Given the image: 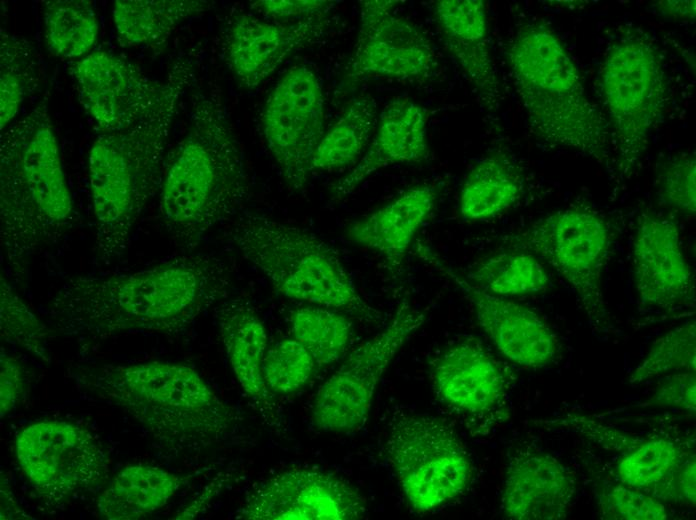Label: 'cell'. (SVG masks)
Instances as JSON below:
<instances>
[{"mask_svg": "<svg viewBox=\"0 0 696 520\" xmlns=\"http://www.w3.org/2000/svg\"><path fill=\"white\" fill-rule=\"evenodd\" d=\"M215 318L228 361L244 394L264 424L277 433L286 425L281 407L263 380L267 331L253 306L244 299L222 300Z\"/></svg>", "mask_w": 696, "mask_h": 520, "instance_id": "cell-22", "label": "cell"}, {"mask_svg": "<svg viewBox=\"0 0 696 520\" xmlns=\"http://www.w3.org/2000/svg\"><path fill=\"white\" fill-rule=\"evenodd\" d=\"M613 233L598 212L569 207L552 212L512 235L508 245L541 258L573 290L590 326L604 333L610 316L603 295V271L609 259Z\"/></svg>", "mask_w": 696, "mask_h": 520, "instance_id": "cell-9", "label": "cell"}, {"mask_svg": "<svg viewBox=\"0 0 696 520\" xmlns=\"http://www.w3.org/2000/svg\"><path fill=\"white\" fill-rule=\"evenodd\" d=\"M15 454L33 489L57 506L89 491L109 474V458L88 430L61 420L24 427L16 436Z\"/></svg>", "mask_w": 696, "mask_h": 520, "instance_id": "cell-12", "label": "cell"}, {"mask_svg": "<svg viewBox=\"0 0 696 520\" xmlns=\"http://www.w3.org/2000/svg\"><path fill=\"white\" fill-rule=\"evenodd\" d=\"M661 200L688 215L696 211V160L692 153H681L662 168L658 180Z\"/></svg>", "mask_w": 696, "mask_h": 520, "instance_id": "cell-39", "label": "cell"}, {"mask_svg": "<svg viewBox=\"0 0 696 520\" xmlns=\"http://www.w3.org/2000/svg\"><path fill=\"white\" fill-rule=\"evenodd\" d=\"M599 78L617 165L628 175L643 157L666 107L668 82L660 50L644 32L627 29L608 45Z\"/></svg>", "mask_w": 696, "mask_h": 520, "instance_id": "cell-8", "label": "cell"}, {"mask_svg": "<svg viewBox=\"0 0 696 520\" xmlns=\"http://www.w3.org/2000/svg\"><path fill=\"white\" fill-rule=\"evenodd\" d=\"M160 190L166 231L187 249L250 198L241 147L218 89L193 95L187 133L170 157Z\"/></svg>", "mask_w": 696, "mask_h": 520, "instance_id": "cell-4", "label": "cell"}, {"mask_svg": "<svg viewBox=\"0 0 696 520\" xmlns=\"http://www.w3.org/2000/svg\"><path fill=\"white\" fill-rule=\"evenodd\" d=\"M433 17L445 47L482 101L497 105L501 87L490 52L484 1L438 0Z\"/></svg>", "mask_w": 696, "mask_h": 520, "instance_id": "cell-24", "label": "cell"}, {"mask_svg": "<svg viewBox=\"0 0 696 520\" xmlns=\"http://www.w3.org/2000/svg\"><path fill=\"white\" fill-rule=\"evenodd\" d=\"M54 330L43 323L23 302L8 280L0 278L1 339L42 362L50 363L49 342Z\"/></svg>", "mask_w": 696, "mask_h": 520, "instance_id": "cell-36", "label": "cell"}, {"mask_svg": "<svg viewBox=\"0 0 696 520\" xmlns=\"http://www.w3.org/2000/svg\"><path fill=\"white\" fill-rule=\"evenodd\" d=\"M335 3L323 0H262L252 2L251 6L265 16L278 20L292 17L306 18L331 12Z\"/></svg>", "mask_w": 696, "mask_h": 520, "instance_id": "cell-43", "label": "cell"}, {"mask_svg": "<svg viewBox=\"0 0 696 520\" xmlns=\"http://www.w3.org/2000/svg\"><path fill=\"white\" fill-rule=\"evenodd\" d=\"M696 322L694 319L659 336L626 378L640 385L657 377L696 370Z\"/></svg>", "mask_w": 696, "mask_h": 520, "instance_id": "cell-35", "label": "cell"}, {"mask_svg": "<svg viewBox=\"0 0 696 520\" xmlns=\"http://www.w3.org/2000/svg\"><path fill=\"white\" fill-rule=\"evenodd\" d=\"M578 491L575 472L552 453L517 440L506 453L500 508L512 520H562Z\"/></svg>", "mask_w": 696, "mask_h": 520, "instance_id": "cell-19", "label": "cell"}, {"mask_svg": "<svg viewBox=\"0 0 696 520\" xmlns=\"http://www.w3.org/2000/svg\"><path fill=\"white\" fill-rule=\"evenodd\" d=\"M317 364L294 338L276 342L267 349L262 373L266 388L273 395H289L303 388Z\"/></svg>", "mask_w": 696, "mask_h": 520, "instance_id": "cell-38", "label": "cell"}, {"mask_svg": "<svg viewBox=\"0 0 696 520\" xmlns=\"http://www.w3.org/2000/svg\"><path fill=\"white\" fill-rule=\"evenodd\" d=\"M431 261L459 287L479 326L505 358L529 369L546 368L556 362L561 353L560 340L537 312L474 286L436 258Z\"/></svg>", "mask_w": 696, "mask_h": 520, "instance_id": "cell-21", "label": "cell"}, {"mask_svg": "<svg viewBox=\"0 0 696 520\" xmlns=\"http://www.w3.org/2000/svg\"><path fill=\"white\" fill-rule=\"evenodd\" d=\"M263 135L287 184L302 192L314 153L324 136V97L315 72L292 67L276 84L263 108Z\"/></svg>", "mask_w": 696, "mask_h": 520, "instance_id": "cell-14", "label": "cell"}, {"mask_svg": "<svg viewBox=\"0 0 696 520\" xmlns=\"http://www.w3.org/2000/svg\"><path fill=\"white\" fill-rule=\"evenodd\" d=\"M233 475H220L212 480L200 494L189 502L181 511L175 514L174 519H192L199 515L212 498H215L225 485L231 482Z\"/></svg>", "mask_w": 696, "mask_h": 520, "instance_id": "cell-45", "label": "cell"}, {"mask_svg": "<svg viewBox=\"0 0 696 520\" xmlns=\"http://www.w3.org/2000/svg\"><path fill=\"white\" fill-rule=\"evenodd\" d=\"M233 269L213 254L187 253L126 274L74 276L48 304L55 332L91 345L124 333L177 335L226 299Z\"/></svg>", "mask_w": 696, "mask_h": 520, "instance_id": "cell-1", "label": "cell"}, {"mask_svg": "<svg viewBox=\"0 0 696 520\" xmlns=\"http://www.w3.org/2000/svg\"><path fill=\"white\" fill-rule=\"evenodd\" d=\"M695 454L689 456L663 490L659 500L665 504L695 507Z\"/></svg>", "mask_w": 696, "mask_h": 520, "instance_id": "cell-44", "label": "cell"}, {"mask_svg": "<svg viewBox=\"0 0 696 520\" xmlns=\"http://www.w3.org/2000/svg\"><path fill=\"white\" fill-rule=\"evenodd\" d=\"M632 270L643 307L670 312L694 304V274L673 220L655 212H643L638 217Z\"/></svg>", "mask_w": 696, "mask_h": 520, "instance_id": "cell-20", "label": "cell"}, {"mask_svg": "<svg viewBox=\"0 0 696 520\" xmlns=\"http://www.w3.org/2000/svg\"><path fill=\"white\" fill-rule=\"evenodd\" d=\"M44 39L49 52L63 58L84 56L95 44L98 21L90 2H43Z\"/></svg>", "mask_w": 696, "mask_h": 520, "instance_id": "cell-33", "label": "cell"}, {"mask_svg": "<svg viewBox=\"0 0 696 520\" xmlns=\"http://www.w3.org/2000/svg\"><path fill=\"white\" fill-rule=\"evenodd\" d=\"M178 66L166 80H153L123 58L95 51L76 61L71 72L82 107L101 132H112L133 124L156 104L171 88Z\"/></svg>", "mask_w": 696, "mask_h": 520, "instance_id": "cell-17", "label": "cell"}, {"mask_svg": "<svg viewBox=\"0 0 696 520\" xmlns=\"http://www.w3.org/2000/svg\"><path fill=\"white\" fill-rule=\"evenodd\" d=\"M227 237L282 295L376 321L380 313L360 295L337 252L315 234L247 213Z\"/></svg>", "mask_w": 696, "mask_h": 520, "instance_id": "cell-7", "label": "cell"}, {"mask_svg": "<svg viewBox=\"0 0 696 520\" xmlns=\"http://www.w3.org/2000/svg\"><path fill=\"white\" fill-rule=\"evenodd\" d=\"M506 58L534 136L551 147L606 159L605 118L551 27L542 20L521 25L507 45Z\"/></svg>", "mask_w": 696, "mask_h": 520, "instance_id": "cell-6", "label": "cell"}, {"mask_svg": "<svg viewBox=\"0 0 696 520\" xmlns=\"http://www.w3.org/2000/svg\"><path fill=\"white\" fill-rule=\"evenodd\" d=\"M436 199L437 188L433 184L411 187L383 207L353 222L347 229V236L354 243L376 251L389 273L399 277L408 249Z\"/></svg>", "mask_w": 696, "mask_h": 520, "instance_id": "cell-25", "label": "cell"}, {"mask_svg": "<svg viewBox=\"0 0 696 520\" xmlns=\"http://www.w3.org/2000/svg\"><path fill=\"white\" fill-rule=\"evenodd\" d=\"M644 406L674 408L688 413L696 410L695 372H677L664 376Z\"/></svg>", "mask_w": 696, "mask_h": 520, "instance_id": "cell-41", "label": "cell"}, {"mask_svg": "<svg viewBox=\"0 0 696 520\" xmlns=\"http://www.w3.org/2000/svg\"><path fill=\"white\" fill-rule=\"evenodd\" d=\"M69 375L78 390L135 419L174 453L201 452L238 434L243 418L193 368L151 361L76 365Z\"/></svg>", "mask_w": 696, "mask_h": 520, "instance_id": "cell-2", "label": "cell"}, {"mask_svg": "<svg viewBox=\"0 0 696 520\" xmlns=\"http://www.w3.org/2000/svg\"><path fill=\"white\" fill-rule=\"evenodd\" d=\"M428 112L408 97L390 100L380 113L366 152L332 185L336 199L351 194L376 171L394 164L421 163L429 158Z\"/></svg>", "mask_w": 696, "mask_h": 520, "instance_id": "cell-23", "label": "cell"}, {"mask_svg": "<svg viewBox=\"0 0 696 520\" xmlns=\"http://www.w3.org/2000/svg\"><path fill=\"white\" fill-rule=\"evenodd\" d=\"M377 106L370 96L353 100L322 137L312 160V170H334L358 160L368 147L377 125Z\"/></svg>", "mask_w": 696, "mask_h": 520, "instance_id": "cell-30", "label": "cell"}, {"mask_svg": "<svg viewBox=\"0 0 696 520\" xmlns=\"http://www.w3.org/2000/svg\"><path fill=\"white\" fill-rule=\"evenodd\" d=\"M544 423L553 427H565L566 430L581 432L587 438L595 441L596 444L618 453L631 447L639 437L579 414L563 415L555 420L544 421Z\"/></svg>", "mask_w": 696, "mask_h": 520, "instance_id": "cell-40", "label": "cell"}, {"mask_svg": "<svg viewBox=\"0 0 696 520\" xmlns=\"http://www.w3.org/2000/svg\"><path fill=\"white\" fill-rule=\"evenodd\" d=\"M466 280L502 297L537 294L550 286L548 273L539 259L518 249L481 260L469 271Z\"/></svg>", "mask_w": 696, "mask_h": 520, "instance_id": "cell-31", "label": "cell"}, {"mask_svg": "<svg viewBox=\"0 0 696 520\" xmlns=\"http://www.w3.org/2000/svg\"><path fill=\"white\" fill-rule=\"evenodd\" d=\"M431 382L438 399L473 436L508 421L515 376L478 338L465 337L432 362Z\"/></svg>", "mask_w": 696, "mask_h": 520, "instance_id": "cell-13", "label": "cell"}, {"mask_svg": "<svg viewBox=\"0 0 696 520\" xmlns=\"http://www.w3.org/2000/svg\"><path fill=\"white\" fill-rule=\"evenodd\" d=\"M400 3L359 2L358 34L345 68L349 83L369 78L426 82L436 75L439 62L433 44L420 28L394 12Z\"/></svg>", "mask_w": 696, "mask_h": 520, "instance_id": "cell-15", "label": "cell"}, {"mask_svg": "<svg viewBox=\"0 0 696 520\" xmlns=\"http://www.w3.org/2000/svg\"><path fill=\"white\" fill-rule=\"evenodd\" d=\"M523 190V174L515 160L506 152H490L465 176L459 197L460 215L466 221L495 218L515 205Z\"/></svg>", "mask_w": 696, "mask_h": 520, "instance_id": "cell-28", "label": "cell"}, {"mask_svg": "<svg viewBox=\"0 0 696 520\" xmlns=\"http://www.w3.org/2000/svg\"><path fill=\"white\" fill-rule=\"evenodd\" d=\"M593 493L601 519L666 520L671 517L667 504L617 481L611 475L594 476Z\"/></svg>", "mask_w": 696, "mask_h": 520, "instance_id": "cell-37", "label": "cell"}, {"mask_svg": "<svg viewBox=\"0 0 696 520\" xmlns=\"http://www.w3.org/2000/svg\"><path fill=\"white\" fill-rule=\"evenodd\" d=\"M384 451L411 508L424 513L463 494L473 477L471 458L455 429L422 414L396 412Z\"/></svg>", "mask_w": 696, "mask_h": 520, "instance_id": "cell-10", "label": "cell"}, {"mask_svg": "<svg viewBox=\"0 0 696 520\" xmlns=\"http://www.w3.org/2000/svg\"><path fill=\"white\" fill-rule=\"evenodd\" d=\"M425 319L424 313L402 302L388 325L356 347L319 387L311 409L313 425L332 433L362 428L383 374Z\"/></svg>", "mask_w": 696, "mask_h": 520, "instance_id": "cell-11", "label": "cell"}, {"mask_svg": "<svg viewBox=\"0 0 696 520\" xmlns=\"http://www.w3.org/2000/svg\"><path fill=\"white\" fill-rule=\"evenodd\" d=\"M76 221L46 102L0 135V243L11 274L28 275L31 259L58 245Z\"/></svg>", "mask_w": 696, "mask_h": 520, "instance_id": "cell-3", "label": "cell"}, {"mask_svg": "<svg viewBox=\"0 0 696 520\" xmlns=\"http://www.w3.org/2000/svg\"><path fill=\"white\" fill-rule=\"evenodd\" d=\"M0 129L18 114L24 100L40 83L41 66L36 51L22 37L1 30Z\"/></svg>", "mask_w": 696, "mask_h": 520, "instance_id": "cell-34", "label": "cell"}, {"mask_svg": "<svg viewBox=\"0 0 696 520\" xmlns=\"http://www.w3.org/2000/svg\"><path fill=\"white\" fill-rule=\"evenodd\" d=\"M292 338L311 354L317 367L337 362L353 336V324L339 311L320 306L298 307L290 312Z\"/></svg>", "mask_w": 696, "mask_h": 520, "instance_id": "cell-32", "label": "cell"}, {"mask_svg": "<svg viewBox=\"0 0 696 520\" xmlns=\"http://www.w3.org/2000/svg\"><path fill=\"white\" fill-rule=\"evenodd\" d=\"M693 454L695 437L691 434L667 432L639 437L620 453L610 475L659 500L676 471Z\"/></svg>", "mask_w": 696, "mask_h": 520, "instance_id": "cell-27", "label": "cell"}, {"mask_svg": "<svg viewBox=\"0 0 696 520\" xmlns=\"http://www.w3.org/2000/svg\"><path fill=\"white\" fill-rule=\"evenodd\" d=\"M192 72L179 62L167 93L136 122L100 132L88 156V181L95 218L96 260L111 265L126 253L147 203L161 189L164 159L178 101Z\"/></svg>", "mask_w": 696, "mask_h": 520, "instance_id": "cell-5", "label": "cell"}, {"mask_svg": "<svg viewBox=\"0 0 696 520\" xmlns=\"http://www.w3.org/2000/svg\"><path fill=\"white\" fill-rule=\"evenodd\" d=\"M190 478L156 466L125 467L98 497V513L106 520L143 518L167 505Z\"/></svg>", "mask_w": 696, "mask_h": 520, "instance_id": "cell-26", "label": "cell"}, {"mask_svg": "<svg viewBox=\"0 0 696 520\" xmlns=\"http://www.w3.org/2000/svg\"><path fill=\"white\" fill-rule=\"evenodd\" d=\"M0 359V414L3 418L20 403L27 378L26 370L17 357L1 349Z\"/></svg>", "mask_w": 696, "mask_h": 520, "instance_id": "cell-42", "label": "cell"}, {"mask_svg": "<svg viewBox=\"0 0 696 520\" xmlns=\"http://www.w3.org/2000/svg\"><path fill=\"white\" fill-rule=\"evenodd\" d=\"M366 499L343 479L315 468H291L256 484L235 513L244 520H358Z\"/></svg>", "mask_w": 696, "mask_h": 520, "instance_id": "cell-16", "label": "cell"}, {"mask_svg": "<svg viewBox=\"0 0 696 520\" xmlns=\"http://www.w3.org/2000/svg\"><path fill=\"white\" fill-rule=\"evenodd\" d=\"M198 0H116L112 14L119 41L124 46H157L186 19L211 8Z\"/></svg>", "mask_w": 696, "mask_h": 520, "instance_id": "cell-29", "label": "cell"}, {"mask_svg": "<svg viewBox=\"0 0 696 520\" xmlns=\"http://www.w3.org/2000/svg\"><path fill=\"white\" fill-rule=\"evenodd\" d=\"M330 13L290 23L263 20L248 13L236 14L222 32L223 59L242 87L256 88L292 53L318 43L327 34Z\"/></svg>", "mask_w": 696, "mask_h": 520, "instance_id": "cell-18", "label": "cell"}]
</instances>
